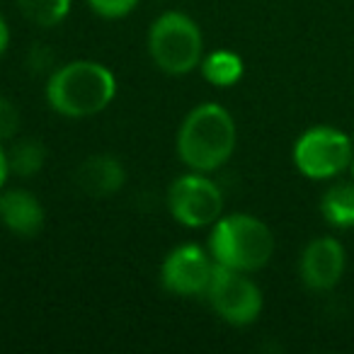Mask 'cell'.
I'll return each mask as SVG.
<instances>
[{
  "mask_svg": "<svg viewBox=\"0 0 354 354\" xmlns=\"http://www.w3.org/2000/svg\"><path fill=\"white\" fill-rule=\"evenodd\" d=\"M117 95V78L97 61H71L49 75L46 102L54 112L68 119L95 117Z\"/></svg>",
  "mask_w": 354,
  "mask_h": 354,
  "instance_id": "1",
  "label": "cell"
},
{
  "mask_svg": "<svg viewBox=\"0 0 354 354\" xmlns=\"http://www.w3.org/2000/svg\"><path fill=\"white\" fill-rule=\"evenodd\" d=\"M236 138L231 112L221 104L204 102L185 117L177 133V153L189 170L214 172L231 160Z\"/></svg>",
  "mask_w": 354,
  "mask_h": 354,
  "instance_id": "2",
  "label": "cell"
},
{
  "mask_svg": "<svg viewBox=\"0 0 354 354\" xmlns=\"http://www.w3.org/2000/svg\"><path fill=\"white\" fill-rule=\"evenodd\" d=\"M209 252L223 267L238 272H257L274 255V236L270 226L250 214H228L212 226Z\"/></svg>",
  "mask_w": 354,
  "mask_h": 354,
  "instance_id": "3",
  "label": "cell"
},
{
  "mask_svg": "<svg viewBox=\"0 0 354 354\" xmlns=\"http://www.w3.org/2000/svg\"><path fill=\"white\" fill-rule=\"evenodd\" d=\"M148 54L170 75H185L204 59V39L197 22L185 12H162L148 30Z\"/></svg>",
  "mask_w": 354,
  "mask_h": 354,
  "instance_id": "4",
  "label": "cell"
},
{
  "mask_svg": "<svg viewBox=\"0 0 354 354\" xmlns=\"http://www.w3.org/2000/svg\"><path fill=\"white\" fill-rule=\"evenodd\" d=\"M354 146L344 131L320 124L304 131L294 143V165L308 180H330L352 162Z\"/></svg>",
  "mask_w": 354,
  "mask_h": 354,
  "instance_id": "5",
  "label": "cell"
},
{
  "mask_svg": "<svg viewBox=\"0 0 354 354\" xmlns=\"http://www.w3.org/2000/svg\"><path fill=\"white\" fill-rule=\"evenodd\" d=\"M167 209L177 223L187 228L214 226L223 216V192L212 177L192 170L170 185Z\"/></svg>",
  "mask_w": 354,
  "mask_h": 354,
  "instance_id": "6",
  "label": "cell"
},
{
  "mask_svg": "<svg viewBox=\"0 0 354 354\" xmlns=\"http://www.w3.org/2000/svg\"><path fill=\"white\" fill-rule=\"evenodd\" d=\"M218 313V318L228 325H250L262 313V291L255 281L248 277V272H238L231 267H223L216 262L212 284L204 294Z\"/></svg>",
  "mask_w": 354,
  "mask_h": 354,
  "instance_id": "7",
  "label": "cell"
},
{
  "mask_svg": "<svg viewBox=\"0 0 354 354\" xmlns=\"http://www.w3.org/2000/svg\"><path fill=\"white\" fill-rule=\"evenodd\" d=\"M216 260L204 248L187 243L167 252L160 267V281L165 291L175 296H204L212 284Z\"/></svg>",
  "mask_w": 354,
  "mask_h": 354,
  "instance_id": "8",
  "label": "cell"
},
{
  "mask_svg": "<svg viewBox=\"0 0 354 354\" xmlns=\"http://www.w3.org/2000/svg\"><path fill=\"white\" fill-rule=\"evenodd\" d=\"M344 262H347V255L337 238H313L301 252V281L313 291H330L342 279Z\"/></svg>",
  "mask_w": 354,
  "mask_h": 354,
  "instance_id": "9",
  "label": "cell"
},
{
  "mask_svg": "<svg viewBox=\"0 0 354 354\" xmlns=\"http://www.w3.org/2000/svg\"><path fill=\"white\" fill-rule=\"evenodd\" d=\"M44 218V207L30 189H8L0 194V221L15 236H39Z\"/></svg>",
  "mask_w": 354,
  "mask_h": 354,
  "instance_id": "10",
  "label": "cell"
},
{
  "mask_svg": "<svg viewBox=\"0 0 354 354\" xmlns=\"http://www.w3.org/2000/svg\"><path fill=\"white\" fill-rule=\"evenodd\" d=\"M127 183V170L114 156H90L75 170V185L93 199L117 194Z\"/></svg>",
  "mask_w": 354,
  "mask_h": 354,
  "instance_id": "11",
  "label": "cell"
},
{
  "mask_svg": "<svg viewBox=\"0 0 354 354\" xmlns=\"http://www.w3.org/2000/svg\"><path fill=\"white\" fill-rule=\"evenodd\" d=\"M320 214L333 228H354V183H337L320 199Z\"/></svg>",
  "mask_w": 354,
  "mask_h": 354,
  "instance_id": "12",
  "label": "cell"
},
{
  "mask_svg": "<svg viewBox=\"0 0 354 354\" xmlns=\"http://www.w3.org/2000/svg\"><path fill=\"white\" fill-rule=\"evenodd\" d=\"M199 66H202L204 78L212 85H216V88H231V85H236L243 78V71H245L241 56L228 49L212 51L209 56H204Z\"/></svg>",
  "mask_w": 354,
  "mask_h": 354,
  "instance_id": "13",
  "label": "cell"
},
{
  "mask_svg": "<svg viewBox=\"0 0 354 354\" xmlns=\"http://www.w3.org/2000/svg\"><path fill=\"white\" fill-rule=\"evenodd\" d=\"M10 172L17 177H35L46 162V148L39 138H20L8 151Z\"/></svg>",
  "mask_w": 354,
  "mask_h": 354,
  "instance_id": "14",
  "label": "cell"
},
{
  "mask_svg": "<svg viewBox=\"0 0 354 354\" xmlns=\"http://www.w3.org/2000/svg\"><path fill=\"white\" fill-rule=\"evenodd\" d=\"M17 6L32 25L44 30L59 27L71 12V0H17Z\"/></svg>",
  "mask_w": 354,
  "mask_h": 354,
  "instance_id": "15",
  "label": "cell"
},
{
  "mask_svg": "<svg viewBox=\"0 0 354 354\" xmlns=\"http://www.w3.org/2000/svg\"><path fill=\"white\" fill-rule=\"evenodd\" d=\"M20 131V109L12 104V100L0 95V141H10Z\"/></svg>",
  "mask_w": 354,
  "mask_h": 354,
  "instance_id": "16",
  "label": "cell"
},
{
  "mask_svg": "<svg viewBox=\"0 0 354 354\" xmlns=\"http://www.w3.org/2000/svg\"><path fill=\"white\" fill-rule=\"evenodd\" d=\"M88 6L93 8V12H97L100 17L107 20H117L124 17L138 6V0H88Z\"/></svg>",
  "mask_w": 354,
  "mask_h": 354,
  "instance_id": "17",
  "label": "cell"
},
{
  "mask_svg": "<svg viewBox=\"0 0 354 354\" xmlns=\"http://www.w3.org/2000/svg\"><path fill=\"white\" fill-rule=\"evenodd\" d=\"M8 175H10V162H8V151L3 146H0V189H3V185H6Z\"/></svg>",
  "mask_w": 354,
  "mask_h": 354,
  "instance_id": "18",
  "label": "cell"
},
{
  "mask_svg": "<svg viewBox=\"0 0 354 354\" xmlns=\"http://www.w3.org/2000/svg\"><path fill=\"white\" fill-rule=\"evenodd\" d=\"M8 44H10V27H8V22L0 15V56L6 54Z\"/></svg>",
  "mask_w": 354,
  "mask_h": 354,
  "instance_id": "19",
  "label": "cell"
},
{
  "mask_svg": "<svg viewBox=\"0 0 354 354\" xmlns=\"http://www.w3.org/2000/svg\"><path fill=\"white\" fill-rule=\"evenodd\" d=\"M349 170H352V177H354V156H352V162H349Z\"/></svg>",
  "mask_w": 354,
  "mask_h": 354,
  "instance_id": "20",
  "label": "cell"
}]
</instances>
